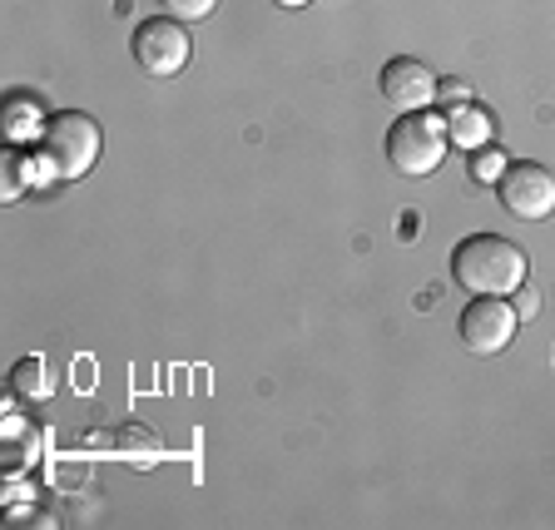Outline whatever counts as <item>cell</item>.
<instances>
[{"instance_id":"6da1fadb","label":"cell","mask_w":555,"mask_h":530,"mask_svg":"<svg viewBox=\"0 0 555 530\" xmlns=\"http://www.w3.org/2000/svg\"><path fill=\"white\" fill-rule=\"evenodd\" d=\"M451 277L462 283L472 298L491 293V298H511V293L531 277V263L511 238L501 233H472V238L456 243L451 254Z\"/></svg>"},{"instance_id":"2e32d148","label":"cell","mask_w":555,"mask_h":530,"mask_svg":"<svg viewBox=\"0 0 555 530\" xmlns=\"http://www.w3.org/2000/svg\"><path fill=\"white\" fill-rule=\"evenodd\" d=\"M273 5H283V11H302V5H312V0H273Z\"/></svg>"},{"instance_id":"3957f363","label":"cell","mask_w":555,"mask_h":530,"mask_svg":"<svg viewBox=\"0 0 555 530\" xmlns=\"http://www.w3.org/2000/svg\"><path fill=\"white\" fill-rule=\"evenodd\" d=\"M100 150L104 134L94 125V115H85V109H60L40 125V154L55 164L60 179H85L100 164Z\"/></svg>"},{"instance_id":"4fadbf2b","label":"cell","mask_w":555,"mask_h":530,"mask_svg":"<svg viewBox=\"0 0 555 530\" xmlns=\"http://www.w3.org/2000/svg\"><path fill=\"white\" fill-rule=\"evenodd\" d=\"M511 308H516V318H520V323H531L535 312H541V293L531 288V277H526V283H520V288L511 293Z\"/></svg>"},{"instance_id":"8fae6325","label":"cell","mask_w":555,"mask_h":530,"mask_svg":"<svg viewBox=\"0 0 555 530\" xmlns=\"http://www.w3.org/2000/svg\"><path fill=\"white\" fill-rule=\"evenodd\" d=\"M501 173H506V154L491 150V144H486V150H476V159H472V179H476V184H491V179H501Z\"/></svg>"},{"instance_id":"7a4b0ae2","label":"cell","mask_w":555,"mask_h":530,"mask_svg":"<svg viewBox=\"0 0 555 530\" xmlns=\"http://www.w3.org/2000/svg\"><path fill=\"white\" fill-rule=\"evenodd\" d=\"M447 115L416 109V115H402L387 129V164L402 179H431L447 164Z\"/></svg>"},{"instance_id":"52a82bcc","label":"cell","mask_w":555,"mask_h":530,"mask_svg":"<svg viewBox=\"0 0 555 530\" xmlns=\"http://www.w3.org/2000/svg\"><path fill=\"white\" fill-rule=\"evenodd\" d=\"M441 90V75L427 65V60L397 55L382 65V100L392 104L397 115H416V109H431Z\"/></svg>"},{"instance_id":"7c38bea8","label":"cell","mask_w":555,"mask_h":530,"mask_svg":"<svg viewBox=\"0 0 555 530\" xmlns=\"http://www.w3.org/2000/svg\"><path fill=\"white\" fill-rule=\"evenodd\" d=\"M219 11V0H164V15H173V21H208V15Z\"/></svg>"},{"instance_id":"277c9868","label":"cell","mask_w":555,"mask_h":530,"mask_svg":"<svg viewBox=\"0 0 555 530\" xmlns=\"http://www.w3.org/2000/svg\"><path fill=\"white\" fill-rule=\"evenodd\" d=\"M129 46H134V65L144 69V75H154V80H173V75L189 65V55H194V40H189L184 21H173V15L144 21Z\"/></svg>"},{"instance_id":"5b68a950","label":"cell","mask_w":555,"mask_h":530,"mask_svg":"<svg viewBox=\"0 0 555 530\" xmlns=\"http://www.w3.org/2000/svg\"><path fill=\"white\" fill-rule=\"evenodd\" d=\"M516 327H520L516 308H511L506 298L481 293V298L466 302L456 333H462V347L472 352V358H501V352L511 347V337H516Z\"/></svg>"},{"instance_id":"8992f818","label":"cell","mask_w":555,"mask_h":530,"mask_svg":"<svg viewBox=\"0 0 555 530\" xmlns=\"http://www.w3.org/2000/svg\"><path fill=\"white\" fill-rule=\"evenodd\" d=\"M501 208L520 223H545L555 214V173L541 164H506V173L496 179Z\"/></svg>"},{"instance_id":"9c48e42d","label":"cell","mask_w":555,"mask_h":530,"mask_svg":"<svg viewBox=\"0 0 555 530\" xmlns=\"http://www.w3.org/2000/svg\"><path fill=\"white\" fill-rule=\"evenodd\" d=\"M491 134H496V125H491V115H486L481 104H456V109H447V139L451 144H462V150H486L491 144Z\"/></svg>"},{"instance_id":"9a60e30c","label":"cell","mask_w":555,"mask_h":530,"mask_svg":"<svg viewBox=\"0 0 555 530\" xmlns=\"http://www.w3.org/2000/svg\"><path fill=\"white\" fill-rule=\"evenodd\" d=\"M21 154H11L5 159V198H21V189H25V173H21Z\"/></svg>"},{"instance_id":"ba28073f","label":"cell","mask_w":555,"mask_h":530,"mask_svg":"<svg viewBox=\"0 0 555 530\" xmlns=\"http://www.w3.org/2000/svg\"><path fill=\"white\" fill-rule=\"evenodd\" d=\"M11 392L21 397V402H50V397L60 392V372L50 358H40V352H30V358H21L11 367Z\"/></svg>"},{"instance_id":"5bb4252c","label":"cell","mask_w":555,"mask_h":530,"mask_svg":"<svg viewBox=\"0 0 555 530\" xmlns=\"http://www.w3.org/2000/svg\"><path fill=\"white\" fill-rule=\"evenodd\" d=\"M437 100H441V104H447V109H456V104H472V90H466V85H462V80H441Z\"/></svg>"},{"instance_id":"30bf717a","label":"cell","mask_w":555,"mask_h":530,"mask_svg":"<svg viewBox=\"0 0 555 530\" xmlns=\"http://www.w3.org/2000/svg\"><path fill=\"white\" fill-rule=\"evenodd\" d=\"M119 456L125 462H134V466H154V462H164V441L154 437L150 427H139V422H129V427H119Z\"/></svg>"}]
</instances>
